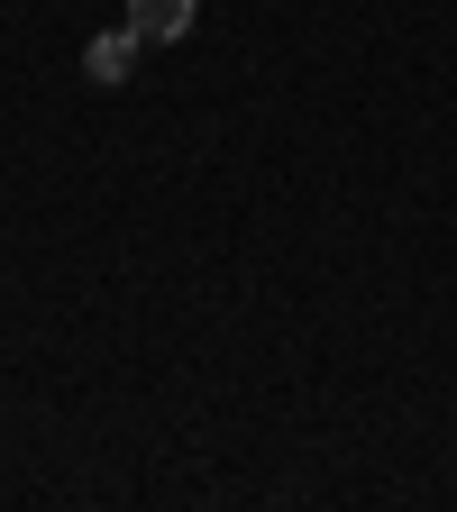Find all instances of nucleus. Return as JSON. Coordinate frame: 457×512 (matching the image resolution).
I'll list each match as a JSON object with an SVG mask.
<instances>
[{
	"mask_svg": "<svg viewBox=\"0 0 457 512\" xmlns=\"http://www.w3.org/2000/svg\"><path fill=\"white\" fill-rule=\"evenodd\" d=\"M83 74H92V83H128V74H138V28H128V19L101 28V37L83 46Z\"/></svg>",
	"mask_w": 457,
	"mask_h": 512,
	"instance_id": "1",
	"label": "nucleus"
},
{
	"mask_svg": "<svg viewBox=\"0 0 457 512\" xmlns=\"http://www.w3.org/2000/svg\"><path fill=\"white\" fill-rule=\"evenodd\" d=\"M128 28H138V46H174L192 28V0H128Z\"/></svg>",
	"mask_w": 457,
	"mask_h": 512,
	"instance_id": "2",
	"label": "nucleus"
}]
</instances>
